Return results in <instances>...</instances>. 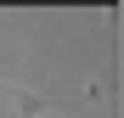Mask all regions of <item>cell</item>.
Masks as SVG:
<instances>
[{
  "label": "cell",
  "instance_id": "cell-1",
  "mask_svg": "<svg viewBox=\"0 0 124 118\" xmlns=\"http://www.w3.org/2000/svg\"><path fill=\"white\" fill-rule=\"evenodd\" d=\"M0 96H6V101H17V112H11V118H45V112H56V107H51L39 90L17 84V79H11V84H0Z\"/></svg>",
  "mask_w": 124,
  "mask_h": 118
}]
</instances>
